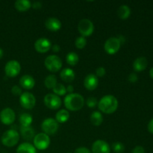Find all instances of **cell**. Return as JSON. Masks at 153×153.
Returning a JSON list of instances; mask_svg holds the SVG:
<instances>
[{
  "instance_id": "cell-1",
  "label": "cell",
  "mask_w": 153,
  "mask_h": 153,
  "mask_svg": "<svg viewBox=\"0 0 153 153\" xmlns=\"http://www.w3.org/2000/svg\"><path fill=\"white\" fill-rule=\"evenodd\" d=\"M85 99L80 94L72 93L64 97V105L68 110L76 111L83 108L85 105Z\"/></svg>"
},
{
  "instance_id": "cell-2",
  "label": "cell",
  "mask_w": 153,
  "mask_h": 153,
  "mask_svg": "<svg viewBox=\"0 0 153 153\" xmlns=\"http://www.w3.org/2000/svg\"><path fill=\"white\" fill-rule=\"evenodd\" d=\"M98 108L105 114H112L117 109L118 100L114 96L105 95L98 102Z\"/></svg>"
},
{
  "instance_id": "cell-3",
  "label": "cell",
  "mask_w": 153,
  "mask_h": 153,
  "mask_svg": "<svg viewBox=\"0 0 153 153\" xmlns=\"http://www.w3.org/2000/svg\"><path fill=\"white\" fill-rule=\"evenodd\" d=\"M1 143L7 147H12L17 144L19 140V134L14 129L7 130L1 137Z\"/></svg>"
},
{
  "instance_id": "cell-4",
  "label": "cell",
  "mask_w": 153,
  "mask_h": 153,
  "mask_svg": "<svg viewBox=\"0 0 153 153\" xmlns=\"http://www.w3.org/2000/svg\"><path fill=\"white\" fill-rule=\"evenodd\" d=\"M62 60L55 55H51L46 57L44 61V65L48 70L52 73H56L62 67Z\"/></svg>"
},
{
  "instance_id": "cell-5",
  "label": "cell",
  "mask_w": 153,
  "mask_h": 153,
  "mask_svg": "<svg viewBox=\"0 0 153 153\" xmlns=\"http://www.w3.org/2000/svg\"><path fill=\"white\" fill-rule=\"evenodd\" d=\"M34 146L39 150H45L47 149L50 144V137L45 133H39L34 137Z\"/></svg>"
},
{
  "instance_id": "cell-6",
  "label": "cell",
  "mask_w": 153,
  "mask_h": 153,
  "mask_svg": "<svg viewBox=\"0 0 153 153\" xmlns=\"http://www.w3.org/2000/svg\"><path fill=\"white\" fill-rule=\"evenodd\" d=\"M78 30L81 35L83 37H88L91 35L94 31V25L92 21L89 19H82L78 24Z\"/></svg>"
},
{
  "instance_id": "cell-7",
  "label": "cell",
  "mask_w": 153,
  "mask_h": 153,
  "mask_svg": "<svg viewBox=\"0 0 153 153\" xmlns=\"http://www.w3.org/2000/svg\"><path fill=\"white\" fill-rule=\"evenodd\" d=\"M41 128L43 133L47 135L54 134L58 129V123L53 118H46L42 122Z\"/></svg>"
},
{
  "instance_id": "cell-8",
  "label": "cell",
  "mask_w": 153,
  "mask_h": 153,
  "mask_svg": "<svg viewBox=\"0 0 153 153\" xmlns=\"http://www.w3.org/2000/svg\"><path fill=\"white\" fill-rule=\"evenodd\" d=\"M21 70V65L16 60H10L7 61L4 67V72L6 76L13 78L17 76Z\"/></svg>"
},
{
  "instance_id": "cell-9",
  "label": "cell",
  "mask_w": 153,
  "mask_h": 153,
  "mask_svg": "<svg viewBox=\"0 0 153 153\" xmlns=\"http://www.w3.org/2000/svg\"><path fill=\"white\" fill-rule=\"evenodd\" d=\"M19 102L24 108L32 109L36 104V98L31 93L24 92L20 95Z\"/></svg>"
},
{
  "instance_id": "cell-10",
  "label": "cell",
  "mask_w": 153,
  "mask_h": 153,
  "mask_svg": "<svg viewBox=\"0 0 153 153\" xmlns=\"http://www.w3.org/2000/svg\"><path fill=\"white\" fill-rule=\"evenodd\" d=\"M121 43L117 37H112L108 39L104 44V49L109 55H114L117 53L120 49Z\"/></svg>"
},
{
  "instance_id": "cell-11",
  "label": "cell",
  "mask_w": 153,
  "mask_h": 153,
  "mask_svg": "<svg viewBox=\"0 0 153 153\" xmlns=\"http://www.w3.org/2000/svg\"><path fill=\"white\" fill-rule=\"evenodd\" d=\"M44 104L47 108L52 110L58 109L61 105V100L60 97L55 94H47L43 99Z\"/></svg>"
},
{
  "instance_id": "cell-12",
  "label": "cell",
  "mask_w": 153,
  "mask_h": 153,
  "mask_svg": "<svg viewBox=\"0 0 153 153\" xmlns=\"http://www.w3.org/2000/svg\"><path fill=\"white\" fill-rule=\"evenodd\" d=\"M16 119V114L13 109L5 108L0 112V120L4 125H10Z\"/></svg>"
},
{
  "instance_id": "cell-13",
  "label": "cell",
  "mask_w": 153,
  "mask_h": 153,
  "mask_svg": "<svg viewBox=\"0 0 153 153\" xmlns=\"http://www.w3.org/2000/svg\"><path fill=\"white\" fill-rule=\"evenodd\" d=\"M92 153H110L111 147L108 143L103 140H97L92 145Z\"/></svg>"
},
{
  "instance_id": "cell-14",
  "label": "cell",
  "mask_w": 153,
  "mask_h": 153,
  "mask_svg": "<svg viewBox=\"0 0 153 153\" xmlns=\"http://www.w3.org/2000/svg\"><path fill=\"white\" fill-rule=\"evenodd\" d=\"M52 47V43L49 39L46 37H40L37 39L34 43V48L36 50L40 53H45L48 52Z\"/></svg>"
},
{
  "instance_id": "cell-15",
  "label": "cell",
  "mask_w": 153,
  "mask_h": 153,
  "mask_svg": "<svg viewBox=\"0 0 153 153\" xmlns=\"http://www.w3.org/2000/svg\"><path fill=\"white\" fill-rule=\"evenodd\" d=\"M99 85V79L96 75L88 74L84 80V85L88 91H94Z\"/></svg>"
},
{
  "instance_id": "cell-16",
  "label": "cell",
  "mask_w": 153,
  "mask_h": 153,
  "mask_svg": "<svg viewBox=\"0 0 153 153\" xmlns=\"http://www.w3.org/2000/svg\"><path fill=\"white\" fill-rule=\"evenodd\" d=\"M45 25L49 31H57L61 28V22L58 18L49 17L45 21Z\"/></svg>"
},
{
  "instance_id": "cell-17",
  "label": "cell",
  "mask_w": 153,
  "mask_h": 153,
  "mask_svg": "<svg viewBox=\"0 0 153 153\" xmlns=\"http://www.w3.org/2000/svg\"><path fill=\"white\" fill-rule=\"evenodd\" d=\"M19 84L24 89L30 90L34 87L35 81L34 78L30 75H24L19 79Z\"/></svg>"
},
{
  "instance_id": "cell-18",
  "label": "cell",
  "mask_w": 153,
  "mask_h": 153,
  "mask_svg": "<svg viewBox=\"0 0 153 153\" xmlns=\"http://www.w3.org/2000/svg\"><path fill=\"white\" fill-rule=\"evenodd\" d=\"M148 61L145 57H139L134 60L133 68L136 72H142L147 67Z\"/></svg>"
},
{
  "instance_id": "cell-19",
  "label": "cell",
  "mask_w": 153,
  "mask_h": 153,
  "mask_svg": "<svg viewBox=\"0 0 153 153\" xmlns=\"http://www.w3.org/2000/svg\"><path fill=\"white\" fill-rule=\"evenodd\" d=\"M60 76H61V79L65 82H71L75 79L76 74L73 69L64 68L61 70Z\"/></svg>"
},
{
  "instance_id": "cell-20",
  "label": "cell",
  "mask_w": 153,
  "mask_h": 153,
  "mask_svg": "<svg viewBox=\"0 0 153 153\" xmlns=\"http://www.w3.org/2000/svg\"><path fill=\"white\" fill-rule=\"evenodd\" d=\"M16 153H37V150L34 145L28 142H25L18 146Z\"/></svg>"
},
{
  "instance_id": "cell-21",
  "label": "cell",
  "mask_w": 153,
  "mask_h": 153,
  "mask_svg": "<svg viewBox=\"0 0 153 153\" xmlns=\"http://www.w3.org/2000/svg\"><path fill=\"white\" fill-rule=\"evenodd\" d=\"M14 7L19 11H26L31 7V2L28 0H17L15 1Z\"/></svg>"
},
{
  "instance_id": "cell-22",
  "label": "cell",
  "mask_w": 153,
  "mask_h": 153,
  "mask_svg": "<svg viewBox=\"0 0 153 153\" xmlns=\"http://www.w3.org/2000/svg\"><path fill=\"white\" fill-rule=\"evenodd\" d=\"M70 113L66 109H61L57 112L55 115V120L60 123H66L70 118Z\"/></svg>"
},
{
  "instance_id": "cell-23",
  "label": "cell",
  "mask_w": 153,
  "mask_h": 153,
  "mask_svg": "<svg viewBox=\"0 0 153 153\" xmlns=\"http://www.w3.org/2000/svg\"><path fill=\"white\" fill-rule=\"evenodd\" d=\"M131 14V9L127 4H122L117 9V15L120 19H126Z\"/></svg>"
},
{
  "instance_id": "cell-24",
  "label": "cell",
  "mask_w": 153,
  "mask_h": 153,
  "mask_svg": "<svg viewBox=\"0 0 153 153\" xmlns=\"http://www.w3.org/2000/svg\"><path fill=\"white\" fill-rule=\"evenodd\" d=\"M20 134L22 136L25 140H31L32 138L34 137V130L31 126H27V127H21L20 128Z\"/></svg>"
},
{
  "instance_id": "cell-25",
  "label": "cell",
  "mask_w": 153,
  "mask_h": 153,
  "mask_svg": "<svg viewBox=\"0 0 153 153\" xmlns=\"http://www.w3.org/2000/svg\"><path fill=\"white\" fill-rule=\"evenodd\" d=\"M91 123L96 126H99L103 122V116L101 112L98 111H94L92 112L91 115Z\"/></svg>"
},
{
  "instance_id": "cell-26",
  "label": "cell",
  "mask_w": 153,
  "mask_h": 153,
  "mask_svg": "<svg viewBox=\"0 0 153 153\" xmlns=\"http://www.w3.org/2000/svg\"><path fill=\"white\" fill-rule=\"evenodd\" d=\"M32 116L28 113H22L19 116V123H20L21 127L30 126V125L32 123Z\"/></svg>"
},
{
  "instance_id": "cell-27",
  "label": "cell",
  "mask_w": 153,
  "mask_h": 153,
  "mask_svg": "<svg viewBox=\"0 0 153 153\" xmlns=\"http://www.w3.org/2000/svg\"><path fill=\"white\" fill-rule=\"evenodd\" d=\"M66 61L69 65L75 66L79 62V57L76 52H70L67 53V56H66Z\"/></svg>"
},
{
  "instance_id": "cell-28",
  "label": "cell",
  "mask_w": 153,
  "mask_h": 153,
  "mask_svg": "<svg viewBox=\"0 0 153 153\" xmlns=\"http://www.w3.org/2000/svg\"><path fill=\"white\" fill-rule=\"evenodd\" d=\"M45 86L49 89H53L54 87L58 84L57 82V78L55 75H49L46 77L44 80Z\"/></svg>"
},
{
  "instance_id": "cell-29",
  "label": "cell",
  "mask_w": 153,
  "mask_h": 153,
  "mask_svg": "<svg viewBox=\"0 0 153 153\" xmlns=\"http://www.w3.org/2000/svg\"><path fill=\"white\" fill-rule=\"evenodd\" d=\"M52 91H53L54 94L59 97V96L65 95L66 93H67V88H66V87L63 84L58 83L54 87Z\"/></svg>"
},
{
  "instance_id": "cell-30",
  "label": "cell",
  "mask_w": 153,
  "mask_h": 153,
  "mask_svg": "<svg viewBox=\"0 0 153 153\" xmlns=\"http://www.w3.org/2000/svg\"><path fill=\"white\" fill-rule=\"evenodd\" d=\"M112 149L115 153H123L125 150V146L121 142H114L112 144Z\"/></svg>"
},
{
  "instance_id": "cell-31",
  "label": "cell",
  "mask_w": 153,
  "mask_h": 153,
  "mask_svg": "<svg viewBox=\"0 0 153 153\" xmlns=\"http://www.w3.org/2000/svg\"><path fill=\"white\" fill-rule=\"evenodd\" d=\"M75 45H76V46L78 49H83L87 45L86 38L85 37H83V36H80V37H77L76 41H75Z\"/></svg>"
},
{
  "instance_id": "cell-32",
  "label": "cell",
  "mask_w": 153,
  "mask_h": 153,
  "mask_svg": "<svg viewBox=\"0 0 153 153\" xmlns=\"http://www.w3.org/2000/svg\"><path fill=\"white\" fill-rule=\"evenodd\" d=\"M86 104L91 108L95 107L97 104H98V101H97V98L94 97H90L87 99L86 100Z\"/></svg>"
},
{
  "instance_id": "cell-33",
  "label": "cell",
  "mask_w": 153,
  "mask_h": 153,
  "mask_svg": "<svg viewBox=\"0 0 153 153\" xmlns=\"http://www.w3.org/2000/svg\"><path fill=\"white\" fill-rule=\"evenodd\" d=\"M11 93L14 96H20L22 93V89H21L20 87H19L18 85H14V86L12 87L11 88Z\"/></svg>"
},
{
  "instance_id": "cell-34",
  "label": "cell",
  "mask_w": 153,
  "mask_h": 153,
  "mask_svg": "<svg viewBox=\"0 0 153 153\" xmlns=\"http://www.w3.org/2000/svg\"><path fill=\"white\" fill-rule=\"evenodd\" d=\"M106 73V70L103 67H99L96 70V76L97 77H102L105 75Z\"/></svg>"
},
{
  "instance_id": "cell-35",
  "label": "cell",
  "mask_w": 153,
  "mask_h": 153,
  "mask_svg": "<svg viewBox=\"0 0 153 153\" xmlns=\"http://www.w3.org/2000/svg\"><path fill=\"white\" fill-rule=\"evenodd\" d=\"M128 79L130 82H131V83H134V82H136L137 81L138 77H137V75L135 73H132L128 76Z\"/></svg>"
},
{
  "instance_id": "cell-36",
  "label": "cell",
  "mask_w": 153,
  "mask_h": 153,
  "mask_svg": "<svg viewBox=\"0 0 153 153\" xmlns=\"http://www.w3.org/2000/svg\"><path fill=\"white\" fill-rule=\"evenodd\" d=\"M74 153H91V151L86 147H84V146H81V147L77 148V149L75 150Z\"/></svg>"
},
{
  "instance_id": "cell-37",
  "label": "cell",
  "mask_w": 153,
  "mask_h": 153,
  "mask_svg": "<svg viewBox=\"0 0 153 153\" xmlns=\"http://www.w3.org/2000/svg\"><path fill=\"white\" fill-rule=\"evenodd\" d=\"M131 153H145V149L143 146H137L132 149Z\"/></svg>"
},
{
  "instance_id": "cell-38",
  "label": "cell",
  "mask_w": 153,
  "mask_h": 153,
  "mask_svg": "<svg viewBox=\"0 0 153 153\" xmlns=\"http://www.w3.org/2000/svg\"><path fill=\"white\" fill-rule=\"evenodd\" d=\"M147 128L148 131H149L151 134H153V118L150 120V121H149V123H148Z\"/></svg>"
},
{
  "instance_id": "cell-39",
  "label": "cell",
  "mask_w": 153,
  "mask_h": 153,
  "mask_svg": "<svg viewBox=\"0 0 153 153\" xmlns=\"http://www.w3.org/2000/svg\"><path fill=\"white\" fill-rule=\"evenodd\" d=\"M42 6V3L40 1H34V3H31V7L33 8H35V9H38L40 8Z\"/></svg>"
},
{
  "instance_id": "cell-40",
  "label": "cell",
  "mask_w": 153,
  "mask_h": 153,
  "mask_svg": "<svg viewBox=\"0 0 153 153\" xmlns=\"http://www.w3.org/2000/svg\"><path fill=\"white\" fill-rule=\"evenodd\" d=\"M51 49H52V51H53L54 52H58L60 51V46L58 44H54L52 45Z\"/></svg>"
},
{
  "instance_id": "cell-41",
  "label": "cell",
  "mask_w": 153,
  "mask_h": 153,
  "mask_svg": "<svg viewBox=\"0 0 153 153\" xmlns=\"http://www.w3.org/2000/svg\"><path fill=\"white\" fill-rule=\"evenodd\" d=\"M117 39L120 40V42L121 45L124 44V43H125V42H126L125 37H124L123 35H122V34H120V35H118Z\"/></svg>"
},
{
  "instance_id": "cell-42",
  "label": "cell",
  "mask_w": 153,
  "mask_h": 153,
  "mask_svg": "<svg viewBox=\"0 0 153 153\" xmlns=\"http://www.w3.org/2000/svg\"><path fill=\"white\" fill-rule=\"evenodd\" d=\"M66 88H67V92H69L70 94H72L73 92V91H74V88H73V86L72 85H69Z\"/></svg>"
},
{
  "instance_id": "cell-43",
  "label": "cell",
  "mask_w": 153,
  "mask_h": 153,
  "mask_svg": "<svg viewBox=\"0 0 153 153\" xmlns=\"http://www.w3.org/2000/svg\"><path fill=\"white\" fill-rule=\"evenodd\" d=\"M149 76H150V77L153 79V67H152V68L150 69V70H149Z\"/></svg>"
},
{
  "instance_id": "cell-44",
  "label": "cell",
  "mask_w": 153,
  "mask_h": 153,
  "mask_svg": "<svg viewBox=\"0 0 153 153\" xmlns=\"http://www.w3.org/2000/svg\"><path fill=\"white\" fill-rule=\"evenodd\" d=\"M3 54H4V52H3V50H2V49H1V48H0V59H1V58H2V56H3Z\"/></svg>"
},
{
  "instance_id": "cell-45",
  "label": "cell",
  "mask_w": 153,
  "mask_h": 153,
  "mask_svg": "<svg viewBox=\"0 0 153 153\" xmlns=\"http://www.w3.org/2000/svg\"><path fill=\"white\" fill-rule=\"evenodd\" d=\"M67 153H72V152H67Z\"/></svg>"
}]
</instances>
